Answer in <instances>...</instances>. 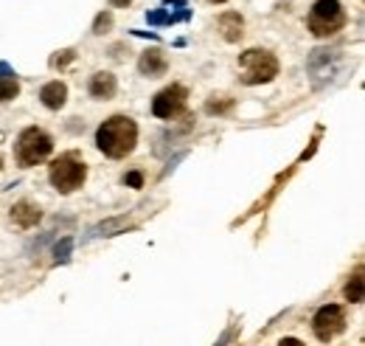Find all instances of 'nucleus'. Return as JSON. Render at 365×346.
<instances>
[{
  "instance_id": "f257e3e1",
  "label": "nucleus",
  "mask_w": 365,
  "mask_h": 346,
  "mask_svg": "<svg viewBox=\"0 0 365 346\" xmlns=\"http://www.w3.org/2000/svg\"><path fill=\"white\" fill-rule=\"evenodd\" d=\"M138 144V124L129 116H110L99 132H96V146L107 158H127Z\"/></svg>"
},
{
  "instance_id": "f03ea898",
  "label": "nucleus",
  "mask_w": 365,
  "mask_h": 346,
  "mask_svg": "<svg viewBox=\"0 0 365 346\" xmlns=\"http://www.w3.org/2000/svg\"><path fill=\"white\" fill-rule=\"evenodd\" d=\"M48 181H51V186H54L57 192L71 195V192H76V189L87 181V166H85V160H82L79 155H73V152L59 155V158L48 166Z\"/></svg>"
},
{
  "instance_id": "7ed1b4c3",
  "label": "nucleus",
  "mask_w": 365,
  "mask_h": 346,
  "mask_svg": "<svg viewBox=\"0 0 365 346\" xmlns=\"http://www.w3.org/2000/svg\"><path fill=\"white\" fill-rule=\"evenodd\" d=\"M239 71H242L245 85H264V82H273L278 76V60L270 51L250 48L239 57Z\"/></svg>"
},
{
  "instance_id": "20e7f679",
  "label": "nucleus",
  "mask_w": 365,
  "mask_h": 346,
  "mask_svg": "<svg viewBox=\"0 0 365 346\" xmlns=\"http://www.w3.org/2000/svg\"><path fill=\"white\" fill-rule=\"evenodd\" d=\"M348 23L345 9L340 6V0H317L309 12V32L315 37H331Z\"/></svg>"
},
{
  "instance_id": "39448f33",
  "label": "nucleus",
  "mask_w": 365,
  "mask_h": 346,
  "mask_svg": "<svg viewBox=\"0 0 365 346\" xmlns=\"http://www.w3.org/2000/svg\"><path fill=\"white\" fill-rule=\"evenodd\" d=\"M51 149H54V138L40 127H29L17 138V163L20 166H37L51 155Z\"/></svg>"
},
{
  "instance_id": "423d86ee",
  "label": "nucleus",
  "mask_w": 365,
  "mask_h": 346,
  "mask_svg": "<svg viewBox=\"0 0 365 346\" xmlns=\"http://www.w3.org/2000/svg\"><path fill=\"white\" fill-rule=\"evenodd\" d=\"M345 310L340 307V304H326V307H320L317 312H315V318H312V329H315V335L323 340V343H329V340H334L343 329H345Z\"/></svg>"
},
{
  "instance_id": "0eeeda50",
  "label": "nucleus",
  "mask_w": 365,
  "mask_h": 346,
  "mask_svg": "<svg viewBox=\"0 0 365 346\" xmlns=\"http://www.w3.org/2000/svg\"><path fill=\"white\" fill-rule=\"evenodd\" d=\"M186 99H189V90L182 85H171V88H163L155 102H152V113L157 118H174L177 113H182V107H186Z\"/></svg>"
},
{
  "instance_id": "6e6552de",
  "label": "nucleus",
  "mask_w": 365,
  "mask_h": 346,
  "mask_svg": "<svg viewBox=\"0 0 365 346\" xmlns=\"http://www.w3.org/2000/svg\"><path fill=\"white\" fill-rule=\"evenodd\" d=\"M138 71H141L143 76H149V79H157V76H163V74L169 71V60H166V54H163L160 48H149V51L141 54Z\"/></svg>"
},
{
  "instance_id": "1a4fd4ad",
  "label": "nucleus",
  "mask_w": 365,
  "mask_h": 346,
  "mask_svg": "<svg viewBox=\"0 0 365 346\" xmlns=\"http://www.w3.org/2000/svg\"><path fill=\"white\" fill-rule=\"evenodd\" d=\"M40 220H43V212H40L37 203L20 200V203L12 206V223H17L20 228H34Z\"/></svg>"
},
{
  "instance_id": "9d476101",
  "label": "nucleus",
  "mask_w": 365,
  "mask_h": 346,
  "mask_svg": "<svg viewBox=\"0 0 365 346\" xmlns=\"http://www.w3.org/2000/svg\"><path fill=\"white\" fill-rule=\"evenodd\" d=\"M115 90H118V82H115L113 74L101 71V74H93V76H90V96H93V99L107 102V99L115 96Z\"/></svg>"
},
{
  "instance_id": "9b49d317",
  "label": "nucleus",
  "mask_w": 365,
  "mask_h": 346,
  "mask_svg": "<svg viewBox=\"0 0 365 346\" xmlns=\"http://www.w3.org/2000/svg\"><path fill=\"white\" fill-rule=\"evenodd\" d=\"M40 99H43V104H45L48 110H59V107H65V102H68V88H65L59 79H57V82H48V85H43Z\"/></svg>"
},
{
  "instance_id": "f8f14e48",
  "label": "nucleus",
  "mask_w": 365,
  "mask_h": 346,
  "mask_svg": "<svg viewBox=\"0 0 365 346\" xmlns=\"http://www.w3.org/2000/svg\"><path fill=\"white\" fill-rule=\"evenodd\" d=\"M245 20L236 15V12H228V15H222L220 18V32H222V37L228 40V43H239L242 37H245Z\"/></svg>"
},
{
  "instance_id": "ddd939ff",
  "label": "nucleus",
  "mask_w": 365,
  "mask_h": 346,
  "mask_svg": "<svg viewBox=\"0 0 365 346\" xmlns=\"http://www.w3.org/2000/svg\"><path fill=\"white\" fill-rule=\"evenodd\" d=\"M0 102H12V99H17V93H20V82H17V76L9 71V65H0Z\"/></svg>"
},
{
  "instance_id": "4468645a",
  "label": "nucleus",
  "mask_w": 365,
  "mask_h": 346,
  "mask_svg": "<svg viewBox=\"0 0 365 346\" xmlns=\"http://www.w3.org/2000/svg\"><path fill=\"white\" fill-rule=\"evenodd\" d=\"M124 226H129L124 217H121V220H107V223H101V226H96V228H93V237H113V234H115V231H121Z\"/></svg>"
},
{
  "instance_id": "2eb2a0df",
  "label": "nucleus",
  "mask_w": 365,
  "mask_h": 346,
  "mask_svg": "<svg viewBox=\"0 0 365 346\" xmlns=\"http://www.w3.org/2000/svg\"><path fill=\"white\" fill-rule=\"evenodd\" d=\"M345 298H348L351 304H359V301H362V273H357V276L345 284Z\"/></svg>"
},
{
  "instance_id": "dca6fc26",
  "label": "nucleus",
  "mask_w": 365,
  "mask_h": 346,
  "mask_svg": "<svg viewBox=\"0 0 365 346\" xmlns=\"http://www.w3.org/2000/svg\"><path fill=\"white\" fill-rule=\"evenodd\" d=\"M110 29H113V15H110V12H101V15L96 18V23H93V34L101 37V34H107Z\"/></svg>"
},
{
  "instance_id": "f3484780",
  "label": "nucleus",
  "mask_w": 365,
  "mask_h": 346,
  "mask_svg": "<svg viewBox=\"0 0 365 346\" xmlns=\"http://www.w3.org/2000/svg\"><path fill=\"white\" fill-rule=\"evenodd\" d=\"M220 99H222V102H217V96H214V99H211V102L206 104V110H208V113H225V110H228V107L234 104V102H231L228 96H220Z\"/></svg>"
},
{
  "instance_id": "a211bd4d",
  "label": "nucleus",
  "mask_w": 365,
  "mask_h": 346,
  "mask_svg": "<svg viewBox=\"0 0 365 346\" xmlns=\"http://www.w3.org/2000/svg\"><path fill=\"white\" fill-rule=\"evenodd\" d=\"M124 184L132 186V189H141L143 186V175H141V172H129V175L124 178Z\"/></svg>"
},
{
  "instance_id": "6ab92c4d",
  "label": "nucleus",
  "mask_w": 365,
  "mask_h": 346,
  "mask_svg": "<svg viewBox=\"0 0 365 346\" xmlns=\"http://www.w3.org/2000/svg\"><path fill=\"white\" fill-rule=\"evenodd\" d=\"M73 60V51H62L59 57H54V68H62V65H68Z\"/></svg>"
},
{
  "instance_id": "aec40b11",
  "label": "nucleus",
  "mask_w": 365,
  "mask_h": 346,
  "mask_svg": "<svg viewBox=\"0 0 365 346\" xmlns=\"http://www.w3.org/2000/svg\"><path fill=\"white\" fill-rule=\"evenodd\" d=\"M68 251H71V240H65L62 248H57V262H65V259H68Z\"/></svg>"
},
{
  "instance_id": "412c9836",
  "label": "nucleus",
  "mask_w": 365,
  "mask_h": 346,
  "mask_svg": "<svg viewBox=\"0 0 365 346\" xmlns=\"http://www.w3.org/2000/svg\"><path fill=\"white\" fill-rule=\"evenodd\" d=\"M132 4V0H110V6H115V9H127Z\"/></svg>"
},
{
  "instance_id": "4be33fe9",
  "label": "nucleus",
  "mask_w": 365,
  "mask_h": 346,
  "mask_svg": "<svg viewBox=\"0 0 365 346\" xmlns=\"http://www.w3.org/2000/svg\"><path fill=\"white\" fill-rule=\"evenodd\" d=\"M278 346H303V343H301L298 338H284V340H281Z\"/></svg>"
},
{
  "instance_id": "5701e85b",
  "label": "nucleus",
  "mask_w": 365,
  "mask_h": 346,
  "mask_svg": "<svg viewBox=\"0 0 365 346\" xmlns=\"http://www.w3.org/2000/svg\"><path fill=\"white\" fill-rule=\"evenodd\" d=\"M228 338H231V332H225V335H222V340H220L217 346H225V343H228Z\"/></svg>"
},
{
  "instance_id": "b1692460",
  "label": "nucleus",
  "mask_w": 365,
  "mask_h": 346,
  "mask_svg": "<svg viewBox=\"0 0 365 346\" xmlns=\"http://www.w3.org/2000/svg\"><path fill=\"white\" fill-rule=\"evenodd\" d=\"M208 4H225V0H208Z\"/></svg>"
},
{
  "instance_id": "393cba45",
  "label": "nucleus",
  "mask_w": 365,
  "mask_h": 346,
  "mask_svg": "<svg viewBox=\"0 0 365 346\" xmlns=\"http://www.w3.org/2000/svg\"><path fill=\"white\" fill-rule=\"evenodd\" d=\"M0 169H3V158H0Z\"/></svg>"
}]
</instances>
